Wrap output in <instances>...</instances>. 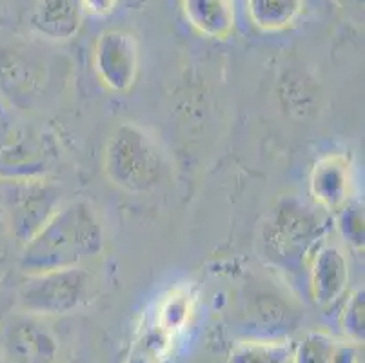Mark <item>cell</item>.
Instances as JSON below:
<instances>
[{
    "label": "cell",
    "mask_w": 365,
    "mask_h": 363,
    "mask_svg": "<svg viewBox=\"0 0 365 363\" xmlns=\"http://www.w3.org/2000/svg\"><path fill=\"white\" fill-rule=\"evenodd\" d=\"M307 275L317 304L338 302L349 284V260L344 245L338 240H322L307 260Z\"/></svg>",
    "instance_id": "cell-9"
},
{
    "label": "cell",
    "mask_w": 365,
    "mask_h": 363,
    "mask_svg": "<svg viewBox=\"0 0 365 363\" xmlns=\"http://www.w3.org/2000/svg\"><path fill=\"white\" fill-rule=\"evenodd\" d=\"M336 227L341 240L351 247L364 249V205L358 200H349L336 213Z\"/></svg>",
    "instance_id": "cell-13"
},
{
    "label": "cell",
    "mask_w": 365,
    "mask_h": 363,
    "mask_svg": "<svg viewBox=\"0 0 365 363\" xmlns=\"http://www.w3.org/2000/svg\"><path fill=\"white\" fill-rule=\"evenodd\" d=\"M187 22L200 35L224 40L235 29V0H180Z\"/></svg>",
    "instance_id": "cell-11"
},
{
    "label": "cell",
    "mask_w": 365,
    "mask_h": 363,
    "mask_svg": "<svg viewBox=\"0 0 365 363\" xmlns=\"http://www.w3.org/2000/svg\"><path fill=\"white\" fill-rule=\"evenodd\" d=\"M334 4L349 13V15L360 16L364 13V0H334Z\"/></svg>",
    "instance_id": "cell-16"
},
{
    "label": "cell",
    "mask_w": 365,
    "mask_h": 363,
    "mask_svg": "<svg viewBox=\"0 0 365 363\" xmlns=\"http://www.w3.org/2000/svg\"><path fill=\"white\" fill-rule=\"evenodd\" d=\"M84 19L81 0H38L31 26L44 39L64 42L78 33Z\"/></svg>",
    "instance_id": "cell-10"
},
{
    "label": "cell",
    "mask_w": 365,
    "mask_h": 363,
    "mask_svg": "<svg viewBox=\"0 0 365 363\" xmlns=\"http://www.w3.org/2000/svg\"><path fill=\"white\" fill-rule=\"evenodd\" d=\"M305 0H245L249 20L267 33L284 31L300 19Z\"/></svg>",
    "instance_id": "cell-12"
},
{
    "label": "cell",
    "mask_w": 365,
    "mask_h": 363,
    "mask_svg": "<svg viewBox=\"0 0 365 363\" xmlns=\"http://www.w3.org/2000/svg\"><path fill=\"white\" fill-rule=\"evenodd\" d=\"M93 66L98 80L113 93H125L137 82L140 55L137 39L122 29L98 35L93 49Z\"/></svg>",
    "instance_id": "cell-6"
},
{
    "label": "cell",
    "mask_w": 365,
    "mask_h": 363,
    "mask_svg": "<svg viewBox=\"0 0 365 363\" xmlns=\"http://www.w3.org/2000/svg\"><path fill=\"white\" fill-rule=\"evenodd\" d=\"M324 213L298 196L278 200L262 227L265 256L284 269L307 265L311 252L327 235L329 220Z\"/></svg>",
    "instance_id": "cell-2"
},
{
    "label": "cell",
    "mask_w": 365,
    "mask_h": 363,
    "mask_svg": "<svg viewBox=\"0 0 365 363\" xmlns=\"http://www.w3.org/2000/svg\"><path fill=\"white\" fill-rule=\"evenodd\" d=\"M104 244V225L95 208L86 200L64 202L48 224L22 245L21 269L35 275L84 267L102 255Z\"/></svg>",
    "instance_id": "cell-1"
},
{
    "label": "cell",
    "mask_w": 365,
    "mask_h": 363,
    "mask_svg": "<svg viewBox=\"0 0 365 363\" xmlns=\"http://www.w3.org/2000/svg\"><path fill=\"white\" fill-rule=\"evenodd\" d=\"M64 204V191L48 176L0 178V205L9 232L26 245Z\"/></svg>",
    "instance_id": "cell-4"
},
{
    "label": "cell",
    "mask_w": 365,
    "mask_h": 363,
    "mask_svg": "<svg viewBox=\"0 0 365 363\" xmlns=\"http://www.w3.org/2000/svg\"><path fill=\"white\" fill-rule=\"evenodd\" d=\"M102 168L113 185L131 195L157 191L165 160L155 136L135 122H122L108 136Z\"/></svg>",
    "instance_id": "cell-3"
},
{
    "label": "cell",
    "mask_w": 365,
    "mask_h": 363,
    "mask_svg": "<svg viewBox=\"0 0 365 363\" xmlns=\"http://www.w3.org/2000/svg\"><path fill=\"white\" fill-rule=\"evenodd\" d=\"M97 278L89 269L69 267L28 275L19 289V300L28 311L66 312L93 295Z\"/></svg>",
    "instance_id": "cell-5"
},
{
    "label": "cell",
    "mask_w": 365,
    "mask_h": 363,
    "mask_svg": "<svg viewBox=\"0 0 365 363\" xmlns=\"http://www.w3.org/2000/svg\"><path fill=\"white\" fill-rule=\"evenodd\" d=\"M51 138L35 128L11 129L0 145V178H41L48 176L55 160Z\"/></svg>",
    "instance_id": "cell-7"
},
{
    "label": "cell",
    "mask_w": 365,
    "mask_h": 363,
    "mask_svg": "<svg viewBox=\"0 0 365 363\" xmlns=\"http://www.w3.org/2000/svg\"><path fill=\"white\" fill-rule=\"evenodd\" d=\"M118 0H81L82 11L93 16H104L115 9Z\"/></svg>",
    "instance_id": "cell-15"
},
{
    "label": "cell",
    "mask_w": 365,
    "mask_h": 363,
    "mask_svg": "<svg viewBox=\"0 0 365 363\" xmlns=\"http://www.w3.org/2000/svg\"><path fill=\"white\" fill-rule=\"evenodd\" d=\"M345 322L360 331L364 325V289H356L345 304Z\"/></svg>",
    "instance_id": "cell-14"
},
{
    "label": "cell",
    "mask_w": 365,
    "mask_h": 363,
    "mask_svg": "<svg viewBox=\"0 0 365 363\" xmlns=\"http://www.w3.org/2000/svg\"><path fill=\"white\" fill-rule=\"evenodd\" d=\"M354 168L347 153H329L314 162L309 175V195L313 204L325 213L336 215L353 200Z\"/></svg>",
    "instance_id": "cell-8"
}]
</instances>
